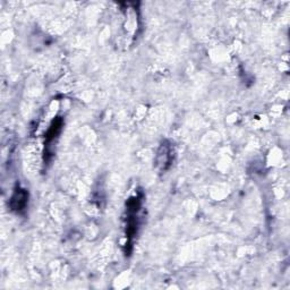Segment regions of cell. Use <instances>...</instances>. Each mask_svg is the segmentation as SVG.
Listing matches in <instances>:
<instances>
[{
  "mask_svg": "<svg viewBox=\"0 0 290 290\" xmlns=\"http://www.w3.org/2000/svg\"><path fill=\"white\" fill-rule=\"evenodd\" d=\"M27 199H29V194H27L26 190H23V188L17 187L15 192H14L12 200H11L12 210L17 211V212L24 210L27 203Z\"/></svg>",
  "mask_w": 290,
  "mask_h": 290,
  "instance_id": "obj_1",
  "label": "cell"
},
{
  "mask_svg": "<svg viewBox=\"0 0 290 290\" xmlns=\"http://www.w3.org/2000/svg\"><path fill=\"white\" fill-rule=\"evenodd\" d=\"M173 156L172 147L170 146V144L163 143L160 147V151L158 153V164L161 165V168L164 171L165 169L169 168V165L171 164V160Z\"/></svg>",
  "mask_w": 290,
  "mask_h": 290,
  "instance_id": "obj_2",
  "label": "cell"
}]
</instances>
